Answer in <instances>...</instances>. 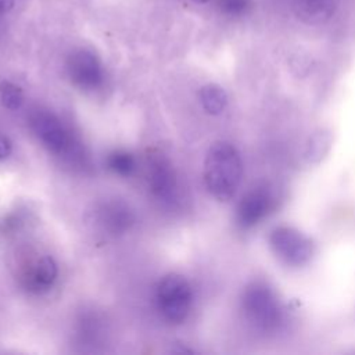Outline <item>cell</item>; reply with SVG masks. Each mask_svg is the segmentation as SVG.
Returning a JSON list of instances; mask_svg holds the SVG:
<instances>
[{"instance_id":"17","label":"cell","mask_w":355,"mask_h":355,"mask_svg":"<svg viewBox=\"0 0 355 355\" xmlns=\"http://www.w3.org/2000/svg\"><path fill=\"white\" fill-rule=\"evenodd\" d=\"M11 148H12L11 147V141L8 140V137L6 135H3L0 132V161L6 159L10 155Z\"/></svg>"},{"instance_id":"12","label":"cell","mask_w":355,"mask_h":355,"mask_svg":"<svg viewBox=\"0 0 355 355\" xmlns=\"http://www.w3.org/2000/svg\"><path fill=\"white\" fill-rule=\"evenodd\" d=\"M198 98L205 112L211 115L220 114L227 104L226 92L219 85H215V83H208L202 86L198 92Z\"/></svg>"},{"instance_id":"15","label":"cell","mask_w":355,"mask_h":355,"mask_svg":"<svg viewBox=\"0 0 355 355\" xmlns=\"http://www.w3.org/2000/svg\"><path fill=\"white\" fill-rule=\"evenodd\" d=\"M0 100L8 110H18L24 103V93L15 83L3 80L0 82Z\"/></svg>"},{"instance_id":"2","label":"cell","mask_w":355,"mask_h":355,"mask_svg":"<svg viewBox=\"0 0 355 355\" xmlns=\"http://www.w3.org/2000/svg\"><path fill=\"white\" fill-rule=\"evenodd\" d=\"M245 319L259 331L270 333L283 323V308L275 291L262 282L248 284L241 295Z\"/></svg>"},{"instance_id":"14","label":"cell","mask_w":355,"mask_h":355,"mask_svg":"<svg viewBox=\"0 0 355 355\" xmlns=\"http://www.w3.org/2000/svg\"><path fill=\"white\" fill-rule=\"evenodd\" d=\"M107 166L110 171H112L116 175L121 176H129L133 173L136 168V162L132 154L123 151V150H116L108 154L107 157Z\"/></svg>"},{"instance_id":"11","label":"cell","mask_w":355,"mask_h":355,"mask_svg":"<svg viewBox=\"0 0 355 355\" xmlns=\"http://www.w3.org/2000/svg\"><path fill=\"white\" fill-rule=\"evenodd\" d=\"M101 222L111 233H121L129 229L133 215L123 204L112 202L101 209Z\"/></svg>"},{"instance_id":"19","label":"cell","mask_w":355,"mask_h":355,"mask_svg":"<svg viewBox=\"0 0 355 355\" xmlns=\"http://www.w3.org/2000/svg\"><path fill=\"white\" fill-rule=\"evenodd\" d=\"M193 1H196V3H200V4H204V3H208L209 0H193Z\"/></svg>"},{"instance_id":"7","label":"cell","mask_w":355,"mask_h":355,"mask_svg":"<svg viewBox=\"0 0 355 355\" xmlns=\"http://www.w3.org/2000/svg\"><path fill=\"white\" fill-rule=\"evenodd\" d=\"M275 207V197L266 187L250 190L240 200L236 209V222L241 229L258 225Z\"/></svg>"},{"instance_id":"4","label":"cell","mask_w":355,"mask_h":355,"mask_svg":"<svg viewBox=\"0 0 355 355\" xmlns=\"http://www.w3.org/2000/svg\"><path fill=\"white\" fill-rule=\"evenodd\" d=\"M269 244L273 252L290 266L305 265L313 254L312 241L293 226H277L270 232Z\"/></svg>"},{"instance_id":"16","label":"cell","mask_w":355,"mask_h":355,"mask_svg":"<svg viewBox=\"0 0 355 355\" xmlns=\"http://www.w3.org/2000/svg\"><path fill=\"white\" fill-rule=\"evenodd\" d=\"M219 11L230 18L247 15L252 8V0H216Z\"/></svg>"},{"instance_id":"18","label":"cell","mask_w":355,"mask_h":355,"mask_svg":"<svg viewBox=\"0 0 355 355\" xmlns=\"http://www.w3.org/2000/svg\"><path fill=\"white\" fill-rule=\"evenodd\" d=\"M12 6V0H0V11H7Z\"/></svg>"},{"instance_id":"6","label":"cell","mask_w":355,"mask_h":355,"mask_svg":"<svg viewBox=\"0 0 355 355\" xmlns=\"http://www.w3.org/2000/svg\"><path fill=\"white\" fill-rule=\"evenodd\" d=\"M31 126L40 141L53 153L64 154L71 147V137L61 121L49 111H36L31 116Z\"/></svg>"},{"instance_id":"10","label":"cell","mask_w":355,"mask_h":355,"mask_svg":"<svg viewBox=\"0 0 355 355\" xmlns=\"http://www.w3.org/2000/svg\"><path fill=\"white\" fill-rule=\"evenodd\" d=\"M58 275L57 263L50 255H43L29 265L24 273V284L32 293H44L54 284Z\"/></svg>"},{"instance_id":"8","label":"cell","mask_w":355,"mask_h":355,"mask_svg":"<svg viewBox=\"0 0 355 355\" xmlns=\"http://www.w3.org/2000/svg\"><path fill=\"white\" fill-rule=\"evenodd\" d=\"M148 186L151 193L159 200H171L176 190V175L166 157L151 155L148 159Z\"/></svg>"},{"instance_id":"9","label":"cell","mask_w":355,"mask_h":355,"mask_svg":"<svg viewBox=\"0 0 355 355\" xmlns=\"http://www.w3.org/2000/svg\"><path fill=\"white\" fill-rule=\"evenodd\" d=\"M295 17L308 25L329 21L338 8L340 0H288Z\"/></svg>"},{"instance_id":"3","label":"cell","mask_w":355,"mask_h":355,"mask_svg":"<svg viewBox=\"0 0 355 355\" xmlns=\"http://www.w3.org/2000/svg\"><path fill=\"white\" fill-rule=\"evenodd\" d=\"M191 298L190 283L182 275L169 273L157 286L155 300L158 309L164 319L171 323H182L187 318Z\"/></svg>"},{"instance_id":"1","label":"cell","mask_w":355,"mask_h":355,"mask_svg":"<svg viewBox=\"0 0 355 355\" xmlns=\"http://www.w3.org/2000/svg\"><path fill=\"white\" fill-rule=\"evenodd\" d=\"M243 164L239 150L229 141L214 143L204 161V182L209 194L219 200H230L241 180Z\"/></svg>"},{"instance_id":"5","label":"cell","mask_w":355,"mask_h":355,"mask_svg":"<svg viewBox=\"0 0 355 355\" xmlns=\"http://www.w3.org/2000/svg\"><path fill=\"white\" fill-rule=\"evenodd\" d=\"M67 71L71 80L83 90L97 89L103 83L101 62L90 50L79 49L67 61Z\"/></svg>"},{"instance_id":"13","label":"cell","mask_w":355,"mask_h":355,"mask_svg":"<svg viewBox=\"0 0 355 355\" xmlns=\"http://www.w3.org/2000/svg\"><path fill=\"white\" fill-rule=\"evenodd\" d=\"M331 135L329 130L320 129L318 132H315L306 141L305 146V158L308 162L311 164H318L320 162L326 154L329 153L330 147H331Z\"/></svg>"}]
</instances>
